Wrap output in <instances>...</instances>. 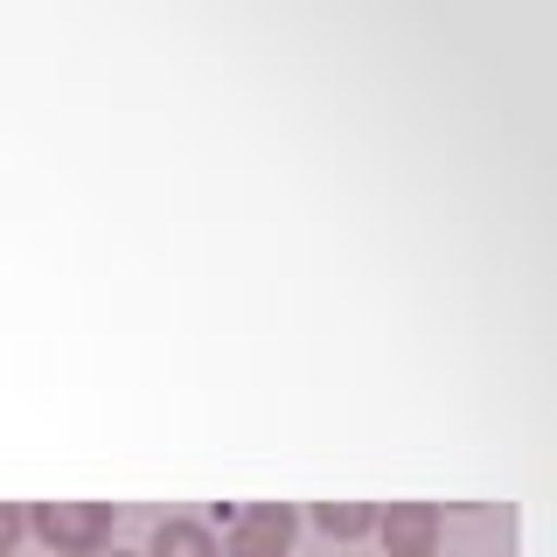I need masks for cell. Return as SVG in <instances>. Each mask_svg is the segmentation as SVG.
I'll list each match as a JSON object with an SVG mask.
<instances>
[{
  "label": "cell",
  "instance_id": "obj_1",
  "mask_svg": "<svg viewBox=\"0 0 557 557\" xmlns=\"http://www.w3.org/2000/svg\"><path fill=\"white\" fill-rule=\"evenodd\" d=\"M35 530L57 550L91 557V550H104V536H112V502H35Z\"/></svg>",
  "mask_w": 557,
  "mask_h": 557
},
{
  "label": "cell",
  "instance_id": "obj_2",
  "mask_svg": "<svg viewBox=\"0 0 557 557\" xmlns=\"http://www.w3.org/2000/svg\"><path fill=\"white\" fill-rule=\"evenodd\" d=\"M376 536L391 557H432L440 550V509L432 502H391V509H376Z\"/></svg>",
  "mask_w": 557,
  "mask_h": 557
},
{
  "label": "cell",
  "instance_id": "obj_3",
  "mask_svg": "<svg viewBox=\"0 0 557 557\" xmlns=\"http://www.w3.org/2000/svg\"><path fill=\"white\" fill-rule=\"evenodd\" d=\"M293 544V509L286 502H258V509L237 516L231 530V557H286Z\"/></svg>",
  "mask_w": 557,
  "mask_h": 557
},
{
  "label": "cell",
  "instance_id": "obj_4",
  "mask_svg": "<svg viewBox=\"0 0 557 557\" xmlns=\"http://www.w3.org/2000/svg\"><path fill=\"white\" fill-rule=\"evenodd\" d=\"M147 557H216V536H209L202 522L168 516L161 530H153V550H147Z\"/></svg>",
  "mask_w": 557,
  "mask_h": 557
},
{
  "label": "cell",
  "instance_id": "obj_5",
  "mask_svg": "<svg viewBox=\"0 0 557 557\" xmlns=\"http://www.w3.org/2000/svg\"><path fill=\"white\" fill-rule=\"evenodd\" d=\"M313 522H321L327 536H362V530H376V509L370 502H321Z\"/></svg>",
  "mask_w": 557,
  "mask_h": 557
},
{
  "label": "cell",
  "instance_id": "obj_6",
  "mask_svg": "<svg viewBox=\"0 0 557 557\" xmlns=\"http://www.w3.org/2000/svg\"><path fill=\"white\" fill-rule=\"evenodd\" d=\"M14 536H22V509H14V502H0V557L14 550Z\"/></svg>",
  "mask_w": 557,
  "mask_h": 557
},
{
  "label": "cell",
  "instance_id": "obj_7",
  "mask_svg": "<svg viewBox=\"0 0 557 557\" xmlns=\"http://www.w3.org/2000/svg\"><path fill=\"white\" fill-rule=\"evenodd\" d=\"M91 557H139V550H91Z\"/></svg>",
  "mask_w": 557,
  "mask_h": 557
}]
</instances>
